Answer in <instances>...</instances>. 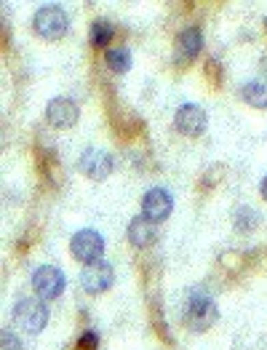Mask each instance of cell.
<instances>
[{"label":"cell","mask_w":267,"mask_h":350,"mask_svg":"<svg viewBox=\"0 0 267 350\" xmlns=\"http://www.w3.org/2000/svg\"><path fill=\"white\" fill-rule=\"evenodd\" d=\"M155 222H150L147 217H134L131 222H128V241L134 243V246H139V249H145L150 246L152 241H155V228H152Z\"/></svg>","instance_id":"8fae6325"},{"label":"cell","mask_w":267,"mask_h":350,"mask_svg":"<svg viewBox=\"0 0 267 350\" xmlns=\"http://www.w3.org/2000/svg\"><path fill=\"white\" fill-rule=\"evenodd\" d=\"M81 172L91 179H104V176L113 172V155L110 152H104V150H96V147H91L86 150L83 155H81Z\"/></svg>","instance_id":"9c48e42d"},{"label":"cell","mask_w":267,"mask_h":350,"mask_svg":"<svg viewBox=\"0 0 267 350\" xmlns=\"http://www.w3.org/2000/svg\"><path fill=\"white\" fill-rule=\"evenodd\" d=\"M107 67H110L113 72H126V70L131 67V54H128L126 49H113V51H107Z\"/></svg>","instance_id":"9a60e30c"},{"label":"cell","mask_w":267,"mask_h":350,"mask_svg":"<svg viewBox=\"0 0 267 350\" xmlns=\"http://www.w3.org/2000/svg\"><path fill=\"white\" fill-rule=\"evenodd\" d=\"M184 316H187V323L195 332H206L208 326L216 321V305H214V299L203 289H193L190 297H187Z\"/></svg>","instance_id":"3957f363"},{"label":"cell","mask_w":267,"mask_h":350,"mask_svg":"<svg viewBox=\"0 0 267 350\" xmlns=\"http://www.w3.org/2000/svg\"><path fill=\"white\" fill-rule=\"evenodd\" d=\"M257 222H259V217H257L251 208H238L236 211V228L238 230H251Z\"/></svg>","instance_id":"2e32d148"},{"label":"cell","mask_w":267,"mask_h":350,"mask_svg":"<svg viewBox=\"0 0 267 350\" xmlns=\"http://www.w3.org/2000/svg\"><path fill=\"white\" fill-rule=\"evenodd\" d=\"M96 345H99V337H96L94 332H86V334L81 337V342H78L81 350H96Z\"/></svg>","instance_id":"ac0fdd59"},{"label":"cell","mask_w":267,"mask_h":350,"mask_svg":"<svg viewBox=\"0 0 267 350\" xmlns=\"http://www.w3.org/2000/svg\"><path fill=\"white\" fill-rule=\"evenodd\" d=\"M240 96H243L246 105H251V107H257V110H265L267 107V81H262V78L249 81L246 86L240 88Z\"/></svg>","instance_id":"4fadbf2b"},{"label":"cell","mask_w":267,"mask_h":350,"mask_svg":"<svg viewBox=\"0 0 267 350\" xmlns=\"http://www.w3.org/2000/svg\"><path fill=\"white\" fill-rule=\"evenodd\" d=\"M0 350H25V348H22V340H19L11 329H5V332L0 334Z\"/></svg>","instance_id":"e0dca14e"},{"label":"cell","mask_w":267,"mask_h":350,"mask_svg":"<svg viewBox=\"0 0 267 350\" xmlns=\"http://www.w3.org/2000/svg\"><path fill=\"white\" fill-rule=\"evenodd\" d=\"M262 198H265V201H267V176H265V179H262Z\"/></svg>","instance_id":"d6986e66"},{"label":"cell","mask_w":267,"mask_h":350,"mask_svg":"<svg viewBox=\"0 0 267 350\" xmlns=\"http://www.w3.org/2000/svg\"><path fill=\"white\" fill-rule=\"evenodd\" d=\"M174 120H177V129L184 137H201L206 131V113L198 105H182Z\"/></svg>","instance_id":"ba28073f"},{"label":"cell","mask_w":267,"mask_h":350,"mask_svg":"<svg viewBox=\"0 0 267 350\" xmlns=\"http://www.w3.org/2000/svg\"><path fill=\"white\" fill-rule=\"evenodd\" d=\"M70 249H72V257L78 262H99L102 254H104V238L96 233V230H78L70 241Z\"/></svg>","instance_id":"5b68a950"},{"label":"cell","mask_w":267,"mask_h":350,"mask_svg":"<svg viewBox=\"0 0 267 350\" xmlns=\"http://www.w3.org/2000/svg\"><path fill=\"white\" fill-rule=\"evenodd\" d=\"M110 40H113V27L107 22H94V27H91V46L107 49Z\"/></svg>","instance_id":"5bb4252c"},{"label":"cell","mask_w":267,"mask_h":350,"mask_svg":"<svg viewBox=\"0 0 267 350\" xmlns=\"http://www.w3.org/2000/svg\"><path fill=\"white\" fill-rule=\"evenodd\" d=\"M171 208H174V201L163 187H152L142 198V217H147L150 222H163L171 214Z\"/></svg>","instance_id":"52a82bcc"},{"label":"cell","mask_w":267,"mask_h":350,"mask_svg":"<svg viewBox=\"0 0 267 350\" xmlns=\"http://www.w3.org/2000/svg\"><path fill=\"white\" fill-rule=\"evenodd\" d=\"M64 286H67L64 273H61L59 267H54V265H40L32 273V289L38 294V299H43V302L61 297Z\"/></svg>","instance_id":"277c9868"},{"label":"cell","mask_w":267,"mask_h":350,"mask_svg":"<svg viewBox=\"0 0 267 350\" xmlns=\"http://www.w3.org/2000/svg\"><path fill=\"white\" fill-rule=\"evenodd\" d=\"M201 49H203V35H201V29L187 27V29H182V32H179V38H177L179 57H182V59H195Z\"/></svg>","instance_id":"7c38bea8"},{"label":"cell","mask_w":267,"mask_h":350,"mask_svg":"<svg viewBox=\"0 0 267 350\" xmlns=\"http://www.w3.org/2000/svg\"><path fill=\"white\" fill-rule=\"evenodd\" d=\"M14 321L19 329L30 332V334H38L46 329L48 323V308L43 299H35V297H22L14 308Z\"/></svg>","instance_id":"7a4b0ae2"},{"label":"cell","mask_w":267,"mask_h":350,"mask_svg":"<svg viewBox=\"0 0 267 350\" xmlns=\"http://www.w3.org/2000/svg\"><path fill=\"white\" fill-rule=\"evenodd\" d=\"M115 281V270L113 265L99 260V262H91L81 270V286L91 294H99V292H107Z\"/></svg>","instance_id":"8992f818"},{"label":"cell","mask_w":267,"mask_h":350,"mask_svg":"<svg viewBox=\"0 0 267 350\" xmlns=\"http://www.w3.org/2000/svg\"><path fill=\"white\" fill-rule=\"evenodd\" d=\"M46 118H48V123L54 126V129H70L75 120H78V105L72 102V99H54V102H48V107H46Z\"/></svg>","instance_id":"30bf717a"},{"label":"cell","mask_w":267,"mask_h":350,"mask_svg":"<svg viewBox=\"0 0 267 350\" xmlns=\"http://www.w3.org/2000/svg\"><path fill=\"white\" fill-rule=\"evenodd\" d=\"M32 27H35V32L40 38L57 40V38H61L70 29V16H67V11L61 5H57V3L40 5L38 14H35V19H32Z\"/></svg>","instance_id":"6da1fadb"}]
</instances>
